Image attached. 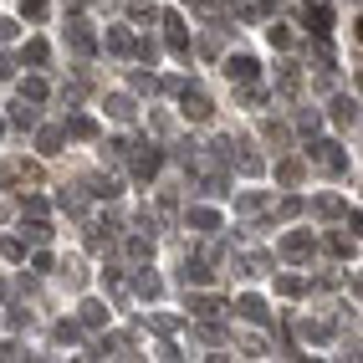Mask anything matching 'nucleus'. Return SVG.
Listing matches in <instances>:
<instances>
[{"mask_svg":"<svg viewBox=\"0 0 363 363\" xmlns=\"http://www.w3.org/2000/svg\"><path fill=\"white\" fill-rule=\"evenodd\" d=\"M333 123L337 128H353L358 123V103L353 98H333Z\"/></svg>","mask_w":363,"mask_h":363,"instance_id":"nucleus-28","label":"nucleus"},{"mask_svg":"<svg viewBox=\"0 0 363 363\" xmlns=\"http://www.w3.org/2000/svg\"><path fill=\"white\" fill-rule=\"evenodd\" d=\"M133 46H138V41L128 36V26H108V52H113V57H133Z\"/></svg>","mask_w":363,"mask_h":363,"instance_id":"nucleus-24","label":"nucleus"},{"mask_svg":"<svg viewBox=\"0 0 363 363\" xmlns=\"http://www.w3.org/2000/svg\"><path fill=\"white\" fill-rule=\"evenodd\" d=\"M108 113L118 118V123H133V113H138V108H133L128 92H113V98H108Z\"/></svg>","mask_w":363,"mask_h":363,"instance_id":"nucleus-29","label":"nucleus"},{"mask_svg":"<svg viewBox=\"0 0 363 363\" xmlns=\"http://www.w3.org/2000/svg\"><path fill=\"white\" fill-rule=\"evenodd\" d=\"M103 286H108V292H123V277H118L113 266H108V272H103Z\"/></svg>","mask_w":363,"mask_h":363,"instance_id":"nucleus-54","label":"nucleus"},{"mask_svg":"<svg viewBox=\"0 0 363 363\" xmlns=\"http://www.w3.org/2000/svg\"><path fill=\"white\" fill-rule=\"evenodd\" d=\"M266 143H286V128L281 123H266Z\"/></svg>","mask_w":363,"mask_h":363,"instance_id":"nucleus-55","label":"nucleus"},{"mask_svg":"<svg viewBox=\"0 0 363 363\" xmlns=\"http://www.w3.org/2000/svg\"><path fill=\"white\" fill-rule=\"evenodd\" d=\"M266 36H272V46H281V52H292V46H297V36L286 26H266Z\"/></svg>","mask_w":363,"mask_h":363,"instance_id":"nucleus-43","label":"nucleus"},{"mask_svg":"<svg viewBox=\"0 0 363 363\" xmlns=\"http://www.w3.org/2000/svg\"><path fill=\"white\" fill-rule=\"evenodd\" d=\"M52 266H57L52 251H36V256H31V272H52Z\"/></svg>","mask_w":363,"mask_h":363,"instance_id":"nucleus-52","label":"nucleus"},{"mask_svg":"<svg viewBox=\"0 0 363 363\" xmlns=\"http://www.w3.org/2000/svg\"><path fill=\"white\" fill-rule=\"evenodd\" d=\"M123 256H128V266H143V261L154 256V235H149V230H133V235L123 240Z\"/></svg>","mask_w":363,"mask_h":363,"instance_id":"nucleus-12","label":"nucleus"},{"mask_svg":"<svg viewBox=\"0 0 363 363\" xmlns=\"http://www.w3.org/2000/svg\"><path fill=\"white\" fill-rule=\"evenodd\" d=\"M6 123H11V128H36V103H26V98L11 103V118H6Z\"/></svg>","mask_w":363,"mask_h":363,"instance_id":"nucleus-27","label":"nucleus"},{"mask_svg":"<svg viewBox=\"0 0 363 363\" xmlns=\"http://www.w3.org/2000/svg\"><path fill=\"white\" fill-rule=\"evenodd\" d=\"M328 251H333V256H353V251H358V235H348V230L328 235Z\"/></svg>","mask_w":363,"mask_h":363,"instance_id":"nucleus-34","label":"nucleus"},{"mask_svg":"<svg viewBox=\"0 0 363 363\" xmlns=\"http://www.w3.org/2000/svg\"><path fill=\"white\" fill-rule=\"evenodd\" d=\"M77 323H82V328H103V323H108V307H103V302H82V307H77Z\"/></svg>","mask_w":363,"mask_h":363,"instance_id":"nucleus-30","label":"nucleus"},{"mask_svg":"<svg viewBox=\"0 0 363 363\" xmlns=\"http://www.w3.org/2000/svg\"><path fill=\"white\" fill-rule=\"evenodd\" d=\"M235 312H240L246 323H256V328H266V323H272V312H266V302H261L256 292H246V297H240V302H235Z\"/></svg>","mask_w":363,"mask_h":363,"instance_id":"nucleus-14","label":"nucleus"},{"mask_svg":"<svg viewBox=\"0 0 363 363\" xmlns=\"http://www.w3.org/2000/svg\"><path fill=\"white\" fill-rule=\"evenodd\" d=\"M307 31H312V36H328V31H333V16H328V6H318V11L307 6Z\"/></svg>","mask_w":363,"mask_h":363,"instance_id":"nucleus-32","label":"nucleus"},{"mask_svg":"<svg viewBox=\"0 0 363 363\" xmlns=\"http://www.w3.org/2000/svg\"><path fill=\"white\" fill-rule=\"evenodd\" d=\"M82 92H87L82 82H67V87H62V103H77V98H82Z\"/></svg>","mask_w":363,"mask_h":363,"instance_id":"nucleus-53","label":"nucleus"},{"mask_svg":"<svg viewBox=\"0 0 363 363\" xmlns=\"http://www.w3.org/2000/svg\"><path fill=\"white\" fill-rule=\"evenodd\" d=\"M318 128H323V113H318V108H297V133H307V138H312Z\"/></svg>","mask_w":363,"mask_h":363,"instance_id":"nucleus-35","label":"nucleus"},{"mask_svg":"<svg viewBox=\"0 0 363 363\" xmlns=\"http://www.w3.org/2000/svg\"><path fill=\"white\" fill-rule=\"evenodd\" d=\"M174 92H179V113L189 118V123H210V118H215V103H210V92H205V87L179 82Z\"/></svg>","mask_w":363,"mask_h":363,"instance_id":"nucleus-3","label":"nucleus"},{"mask_svg":"<svg viewBox=\"0 0 363 363\" xmlns=\"http://www.w3.org/2000/svg\"><path fill=\"white\" fill-rule=\"evenodd\" d=\"M0 133H6V118H0Z\"/></svg>","mask_w":363,"mask_h":363,"instance_id":"nucleus-59","label":"nucleus"},{"mask_svg":"<svg viewBox=\"0 0 363 363\" xmlns=\"http://www.w3.org/2000/svg\"><path fill=\"white\" fill-rule=\"evenodd\" d=\"M149 328L169 337V333H179V318H164V312H154V318H149Z\"/></svg>","mask_w":363,"mask_h":363,"instance_id":"nucleus-47","label":"nucleus"},{"mask_svg":"<svg viewBox=\"0 0 363 363\" xmlns=\"http://www.w3.org/2000/svg\"><path fill=\"white\" fill-rule=\"evenodd\" d=\"M235 210H240V215H261V210H272V195H261V189H246V195H235Z\"/></svg>","mask_w":363,"mask_h":363,"instance_id":"nucleus-26","label":"nucleus"},{"mask_svg":"<svg viewBox=\"0 0 363 363\" xmlns=\"http://www.w3.org/2000/svg\"><path fill=\"white\" fill-rule=\"evenodd\" d=\"M0 77H16V62H11L6 52H0Z\"/></svg>","mask_w":363,"mask_h":363,"instance_id":"nucleus-57","label":"nucleus"},{"mask_svg":"<svg viewBox=\"0 0 363 363\" xmlns=\"http://www.w3.org/2000/svg\"><path fill=\"white\" fill-rule=\"evenodd\" d=\"M128 149H133V138H108L103 159H108V164H123V159H128Z\"/></svg>","mask_w":363,"mask_h":363,"instance_id":"nucleus-39","label":"nucleus"},{"mask_svg":"<svg viewBox=\"0 0 363 363\" xmlns=\"http://www.w3.org/2000/svg\"><path fill=\"white\" fill-rule=\"evenodd\" d=\"M52 333H57V343H77V337H82V323H67V318H62Z\"/></svg>","mask_w":363,"mask_h":363,"instance_id":"nucleus-44","label":"nucleus"},{"mask_svg":"<svg viewBox=\"0 0 363 363\" xmlns=\"http://www.w3.org/2000/svg\"><path fill=\"white\" fill-rule=\"evenodd\" d=\"M0 256H6V261H21V256H26V246H21V240H0Z\"/></svg>","mask_w":363,"mask_h":363,"instance_id":"nucleus-49","label":"nucleus"},{"mask_svg":"<svg viewBox=\"0 0 363 363\" xmlns=\"http://www.w3.org/2000/svg\"><path fill=\"white\" fill-rule=\"evenodd\" d=\"M128 169H133V179H138V184H149L159 169H164V149H159V143H149V138L133 143V149H128Z\"/></svg>","mask_w":363,"mask_h":363,"instance_id":"nucleus-2","label":"nucleus"},{"mask_svg":"<svg viewBox=\"0 0 363 363\" xmlns=\"http://www.w3.org/2000/svg\"><path fill=\"white\" fill-rule=\"evenodd\" d=\"M220 67H225V77H230L235 87H240V82H256V77H261V67H256V57H246V52H235V57H225Z\"/></svg>","mask_w":363,"mask_h":363,"instance_id":"nucleus-6","label":"nucleus"},{"mask_svg":"<svg viewBox=\"0 0 363 363\" xmlns=\"http://www.w3.org/2000/svg\"><path fill=\"white\" fill-rule=\"evenodd\" d=\"M189 292V286H184ZM189 312H200V318H220V312H230L220 297H205V292H189Z\"/></svg>","mask_w":363,"mask_h":363,"instance_id":"nucleus-21","label":"nucleus"},{"mask_svg":"<svg viewBox=\"0 0 363 363\" xmlns=\"http://www.w3.org/2000/svg\"><path fill=\"white\" fill-rule=\"evenodd\" d=\"M179 281H184V286H210L215 272H210V261H184V266H179Z\"/></svg>","mask_w":363,"mask_h":363,"instance_id":"nucleus-20","label":"nucleus"},{"mask_svg":"<svg viewBox=\"0 0 363 363\" xmlns=\"http://www.w3.org/2000/svg\"><path fill=\"white\" fill-rule=\"evenodd\" d=\"M46 210H52V205H46L41 195H26V200H21V215H46Z\"/></svg>","mask_w":363,"mask_h":363,"instance_id":"nucleus-48","label":"nucleus"},{"mask_svg":"<svg viewBox=\"0 0 363 363\" xmlns=\"http://www.w3.org/2000/svg\"><path fill=\"white\" fill-rule=\"evenodd\" d=\"M225 159H235L240 174H261V169H266V159L251 149V143H240V138H230V154H225Z\"/></svg>","mask_w":363,"mask_h":363,"instance_id":"nucleus-7","label":"nucleus"},{"mask_svg":"<svg viewBox=\"0 0 363 363\" xmlns=\"http://www.w3.org/2000/svg\"><path fill=\"white\" fill-rule=\"evenodd\" d=\"M307 169H312L307 159H281V164H277V179H281L286 189H297V184L307 179Z\"/></svg>","mask_w":363,"mask_h":363,"instance_id":"nucleus-19","label":"nucleus"},{"mask_svg":"<svg viewBox=\"0 0 363 363\" xmlns=\"http://www.w3.org/2000/svg\"><path fill=\"white\" fill-rule=\"evenodd\" d=\"M46 11H52L46 0H21V16H26V21H46Z\"/></svg>","mask_w":363,"mask_h":363,"instance_id":"nucleus-46","label":"nucleus"},{"mask_svg":"<svg viewBox=\"0 0 363 363\" xmlns=\"http://www.w3.org/2000/svg\"><path fill=\"white\" fill-rule=\"evenodd\" d=\"M235 266H240L246 277H272V266H277V261H272V251H246Z\"/></svg>","mask_w":363,"mask_h":363,"instance_id":"nucleus-16","label":"nucleus"},{"mask_svg":"<svg viewBox=\"0 0 363 363\" xmlns=\"http://www.w3.org/2000/svg\"><path fill=\"white\" fill-rule=\"evenodd\" d=\"M67 41H72V52H77V57H92V52H98V36H92V26H87L82 16L67 21Z\"/></svg>","mask_w":363,"mask_h":363,"instance_id":"nucleus-5","label":"nucleus"},{"mask_svg":"<svg viewBox=\"0 0 363 363\" xmlns=\"http://www.w3.org/2000/svg\"><path fill=\"white\" fill-rule=\"evenodd\" d=\"M307 6H328V0H307Z\"/></svg>","mask_w":363,"mask_h":363,"instance_id":"nucleus-58","label":"nucleus"},{"mask_svg":"<svg viewBox=\"0 0 363 363\" xmlns=\"http://www.w3.org/2000/svg\"><path fill=\"white\" fill-rule=\"evenodd\" d=\"M297 87H302V72H297L292 62H286V67L277 72V92H281V98H292V92H297Z\"/></svg>","mask_w":363,"mask_h":363,"instance_id":"nucleus-31","label":"nucleus"},{"mask_svg":"<svg viewBox=\"0 0 363 363\" xmlns=\"http://www.w3.org/2000/svg\"><path fill=\"white\" fill-rule=\"evenodd\" d=\"M302 159H307V164H318L323 174H343V169H348V154H343V143H333V138H318V133H312V143L302 149Z\"/></svg>","mask_w":363,"mask_h":363,"instance_id":"nucleus-1","label":"nucleus"},{"mask_svg":"<svg viewBox=\"0 0 363 363\" xmlns=\"http://www.w3.org/2000/svg\"><path fill=\"white\" fill-rule=\"evenodd\" d=\"M128 87L143 92V98H154V92H159V77H149V72H128Z\"/></svg>","mask_w":363,"mask_h":363,"instance_id":"nucleus-37","label":"nucleus"},{"mask_svg":"<svg viewBox=\"0 0 363 363\" xmlns=\"http://www.w3.org/2000/svg\"><path fill=\"white\" fill-rule=\"evenodd\" d=\"M62 133H67V138H77V143H92V138H98V123H92L87 113H72Z\"/></svg>","mask_w":363,"mask_h":363,"instance_id":"nucleus-17","label":"nucleus"},{"mask_svg":"<svg viewBox=\"0 0 363 363\" xmlns=\"http://www.w3.org/2000/svg\"><path fill=\"white\" fill-rule=\"evenodd\" d=\"M164 36H169V52H174V57H189V31H184V16L169 11V16H164Z\"/></svg>","mask_w":363,"mask_h":363,"instance_id":"nucleus-9","label":"nucleus"},{"mask_svg":"<svg viewBox=\"0 0 363 363\" xmlns=\"http://www.w3.org/2000/svg\"><path fill=\"white\" fill-rule=\"evenodd\" d=\"M62 277H67V286L77 292V286L87 281V272H82V261H62Z\"/></svg>","mask_w":363,"mask_h":363,"instance_id":"nucleus-42","label":"nucleus"},{"mask_svg":"<svg viewBox=\"0 0 363 363\" xmlns=\"http://www.w3.org/2000/svg\"><path fill=\"white\" fill-rule=\"evenodd\" d=\"M277 292H281V297H302V292H307V281L292 277V272H281V277H277Z\"/></svg>","mask_w":363,"mask_h":363,"instance_id":"nucleus-38","label":"nucleus"},{"mask_svg":"<svg viewBox=\"0 0 363 363\" xmlns=\"http://www.w3.org/2000/svg\"><path fill=\"white\" fill-rule=\"evenodd\" d=\"M179 210V195H174V189H164V195H159V215H174Z\"/></svg>","mask_w":363,"mask_h":363,"instance_id":"nucleus-50","label":"nucleus"},{"mask_svg":"<svg viewBox=\"0 0 363 363\" xmlns=\"http://www.w3.org/2000/svg\"><path fill=\"white\" fill-rule=\"evenodd\" d=\"M0 41H16V21H6V16H0Z\"/></svg>","mask_w":363,"mask_h":363,"instance_id":"nucleus-56","label":"nucleus"},{"mask_svg":"<svg viewBox=\"0 0 363 363\" xmlns=\"http://www.w3.org/2000/svg\"><path fill=\"white\" fill-rule=\"evenodd\" d=\"M62 143H67L62 128H41V133H36V154H41V159H52V154H62Z\"/></svg>","mask_w":363,"mask_h":363,"instance_id":"nucleus-25","label":"nucleus"},{"mask_svg":"<svg viewBox=\"0 0 363 363\" xmlns=\"http://www.w3.org/2000/svg\"><path fill=\"white\" fill-rule=\"evenodd\" d=\"M312 251H318V240H312L307 230H292V235H281V256H286V261H307Z\"/></svg>","mask_w":363,"mask_h":363,"instance_id":"nucleus-11","label":"nucleus"},{"mask_svg":"<svg viewBox=\"0 0 363 363\" xmlns=\"http://www.w3.org/2000/svg\"><path fill=\"white\" fill-rule=\"evenodd\" d=\"M297 210H302V200H297V195H286V200L277 205V215H281V220H292V215H297Z\"/></svg>","mask_w":363,"mask_h":363,"instance_id":"nucleus-51","label":"nucleus"},{"mask_svg":"<svg viewBox=\"0 0 363 363\" xmlns=\"http://www.w3.org/2000/svg\"><path fill=\"white\" fill-rule=\"evenodd\" d=\"M128 16L133 21H154L159 11H154V0H128Z\"/></svg>","mask_w":363,"mask_h":363,"instance_id":"nucleus-45","label":"nucleus"},{"mask_svg":"<svg viewBox=\"0 0 363 363\" xmlns=\"http://www.w3.org/2000/svg\"><path fill=\"white\" fill-rule=\"evenodd\" d=\"M133 353V337H123V333H113V337H103L98 348H92L87 358H128Z\"/></svg>","mask_w":363,"mask_h":363,"instance_id":"nucleus-13","label":"nucleus"},{"mask_svg":"<svg viewBox=\"0 0 363 363\" xmlns=\"http://www.w3.org/2000/svg\"><path fill=\"white\" fill-rule=\"evenodd\" d=\"M184 225H189V230H200V235H215V230H220V210H210V205H189Z\"/></svg>","mask_w":363,"mask_h":363,"instance_id":"nucleus-10","label":"nucleus"},{"mask_svg":"<svg viewBox=\"0 0 363 363\" xmlns=\"http://www.w3.org/2000/svg\"><path fill=\"white\" fill-rule=\"evenodd\" d=\"M6 184H41V164H31V159H6L0 164V189Z\"/></svg>","mask_w":363,"mask_h":363,"instance_id":"nucleus-4","label":"nucleus"},{"mask_svg":"<svg viewBox=\"0 0 363 363\" xmlns=\"http://www.w3.org/2000/svg\"><path fill=\"white\" fill-rule=\"evenodd\" d=\"M297 333H302V343H328V337H333V323H323V318H302Z\"/></svg>","mask_w":363,"mask_h":363,"instance_id":"nucleus-23","label":"nucleus"},{"mask_svg":"<svg viewBox=\"0 0 363 363\" xmlns=\"http://www.w3.org/2000/svg\"><path fill=\"white\" fill-rule=\"evenodd\" d=\"M21 98H26V103H46V77H26V82H21Z\"/></svg>","mask_w":363,"mask_h":363,"instance_id":"nucleus-40","label":"nucleus"},{"mask_svg":"<svg viewBox=\"0 0 363 363\" xmlns=\"http://www.w3.org/2000/svg\"><path fill=\"white\" fill-rule=\"evenodd\" d=\"M343 210H348L343 195H318L312 200V215H318V220H343Z\"/></svg>","mask_w":363,"mask_h":363,"instance_id":"nucleus-18","label":"nucleus"},{"mask_svg":"<svg viewBox=\"0 0 363 363\" xmlns=\"http://www.w3.org/2000/svg\"><path fill=\"white\" fill-rule=\"evenodd\" d=\"M21 62H31V67H46V62H52V46H46V41L36 36V41H26V52H21Z\"/></svg>","mask_w":363,"mask_h":363,"instance_id":"nucleus-33","label":"nucleus"},{"mask_svg":"<svg viewBox=\"0 0 363 363\" xmlns=\"http://www.w3.org/2000/svg\"><path fill=\"white\" fill-rule=\"evenodd\" d=\"M57 210H67V215H82V210H87L82 189H62V195H57Z\"/></svg>","mask_w":363,"mask_h":363,"instance_id":"nucleus-36","label":"nucleus"},{"mask_svg":"<svg viewBox=\"0 0 363 363\" xmlns=\"http://www.w3.org/2000/svg\"><path fill=\"white\" fill-rule=\"evenodd\" d=\"M195 337H200V343H215V348H225V328H215V323H200V328H195Z\"/></svg>","mask_w":363,"mask_h":363,"instance_id":"nucleus-41","label":"nucleus"},{"mask_svg":"<svg viewBox=\"0 0 363 363\" xmlns=\"http://www.w3.org/2000/svg\"><path fill=\"white\" fill-rule=\"evenodd\" d=\"M21 240H31V246H46V240H52V225H46V215H31V220H21Z\"/></svg>","mask_w":363,"mask_h":363,"instance_id":"nucleus-22","label":"nucleus"},{"mask_svg":"<svg viewBox=\"0 0 363 363\" xmlns=\"http://www.w3.org/2000/svg\"><path fill=\"white\" fill-rule=\"evenodd\" d=\"M87 195L92 200H118V195H123V184H118V174H92L87 179Z\"/></svg>","mask_w":363,"mask_h":363,"instance_id":"nucleus-15","label":"nucleus"},{"mask_svg":"<svg viewBox=\"0 0 363 363\" xmlns=\"http://www.w3.org/2000/svg\"><path fill=\"white\" fill-rule=\"evenodd\" d=\"M133 292H138L143 302H159V297H164V281L149 272V261H143V266H133Z\"/></svg>","mask_w":363,"mask_h":363,"instance_id":"nucleus-8","label":"nucleus"}]
</instances>
